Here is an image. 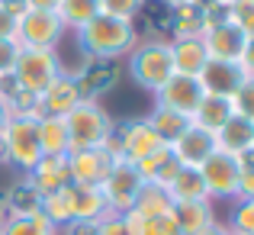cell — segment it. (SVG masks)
<instances>
[{
	"mask_svg": "<svg viewBox=\"0 0 254 235\" xmlns=\"http://www.w3.org/2000/svg\"><path fill=\"white\" fill-rule=\"evenodd\" d=\"M6 161V142H3V132H0V164Z\"/></svg>",
	"mask_w": 254,
	"mask_h": 235,
	"instance_id": "cell-50",
	"label": "cell"
},
{
	"mask_svg": "<svg viewBox=\"0 0 254 235\" xmlns=\"http://www.w3.org/2000/svg\"><path fill=\"white\" fill-rule=\"evenodd\" d=\"M203 16H206V29H216V26L232 23V6L222 3V0H216V3L203 6Z\"/></svg>",
	"mask_w": 254,
	"mask_h": 235,
	"instance_id": "cell-40",
	"label": "cell"
},
{
	"mask_svg": "<svg viewBox=\"0 0 254 235\" xmlns=\"http://www.w3.org/2000/svg\"><path fill=\"white\" fill-rule=\"evenodd\" d=\"M242 80H245L242 68L232 65V62H216V58H209L206 68L199 71V84H203V90L212 93V97H232Z\"/></svg>",
	"mask_w": 254,
	"mask_h": 235,
	"instance_id": "cell-17",
	"label": "cell"
},
{
	"mask_svg": "<svg viewBox=\"0 0 254 235\" xmlns=\"http://www.w3.org/2000/svg\"><path fill=\"white\" fill-rule=\"evenodd\" d=\"M142 13L158 32H171V6L164 3V0H145Z\"/></svg>",
	"mask_w": 254,
	"mask_h": 235,
	"instance_id": "cell-35",
	"label": "cell"
},
{
	"mask_svg": "<svg viewBox=\"0 0 254 235\" xmlns=\"http://www.w3.org/2000/svg\"><path fill=\"white\" fill-rule=\"evenodd\" d=\"M26 180H29L42 197H45V193H58V190H64V187H71L68 155H42Z\"/></svg>",
	"mask_w": 254,
	"mask_h": 235,
	"instance_id": "cell-15",
	"label": "cell"
},
{
	"mask_svg": "<svg viewBox=\"0 0 254 235\" xmlns=\"http://www.w3.org/2000/svg\"><path fill=\"white\" fill-rule=\"evenodd\" d=\"M74 80H77V90H81V100L103 97V93L113 90V87H116V80H119L116 58H90V62H87V68Z\"/></svg>",
	"mask_w": 254,
	"mask_h": 235,
	"instance_id": "cell-14",
	"label": "cell"
},
{
	"mask_svg": "<svg viewBox=\"0 0 254 235\" xmlns=\"http://www.w3.org/2000/svg\"><path fill=\"white\" fill-rule=\"evenodd\" d=\"M203 97H206V90H203V84H199V78L174 75L168 84L155 93V106H168V110L180 113V116L193 119V113H196V106H199Z\"/></svg>",
	"mask_w": 254,
	"mask_h": 235,
	"instance_id": "cell-10",
	"label": "cell"
},
{
	"mask_svg": "<svg viewBox=\"0 0 254 235\" xmlns=\"http://www.w3.org/2000/svg\"><path fill=\"white\" fill-rule=\"evenodd\" d=\"M116 129H119V161L135 164V161L148 158L151 152L164 149V142L155 136L148 119H132V123H123V126H116Z\"/></svg>",
	"mask_w": 254,
	"mask_h": 235,
	"instance_id": "cell-11",
	"label": "cell"
},
{
	"mask_svg": "<svg viewBox=\"0 0 254 235\" xmlns=\"http://www.w3.org/2000/svg\"><path fill=\"white\" fill-rule=\"evenodd\" d=\"M171 161V145H164V149H158V152H151L148 158H142V161H135V171L142 174V180H155L158 174H161V167Z\"/></svg>",
	"mask_w": 254,
	"mask_h": 235,
	"instance_id": "cell-34",
	"label": "cell"
},
{
	"mask_svg": "<svg viewBox=\"0 0 254 235\" xmlns=\"http://www.w3.org/2000/svg\"><path fill=\"white\" fill-rule=\"evenodd\" d=\"M81 103V90H77V80L74 78H58L39 93L36 100V116H58L64 119L74 106Z\"/></svg>",
	"mask_w": 254,
	"mask_h": 235,
	"instance_id": "cell-12",
	"label": "cell"
},
{
	"mask_svg": "<svg viewBox=\"0 0 254 235\" xmlns=\"http://www.w3.org/2000/svg\"><path fill=\"white\" fill-rule=\"evenodd\" d=\"M232 235H238V232H232Z\"/></svg>",
	"mask_w": 254,
	"mask_h": 235,
	"instance_id": "cell-55",
	"label": "cell"
},
{
	"mask_svg": "<svg viewBox=\"0 0 254 235\" xmlns=\"http://www.w3.org/2000/svg\"><path fill=\"white\" fill-rule=\"evenodd\" d=\"M196 171H199V177H203V184H206L209 200L238 197V177H242V158L238 155H229V152L216 149Z\"/></svg>",
	"mask_w": 254,
	"mask_h": 235,
	"instance_id": "cell-7",
	"label": "cell"
},
{
	"mask_svg": "<svg viewBox=\"0 0 254 235\" xmlns=\"http://www.w3.org/2000/svg\"><path fill=\"white\" fill-rule=\"evenodd\" d=\"M251 142H254V123H248L245 116H235V113L216 132V149L229 152V155H245L251 149Z\"/></svg>",
	"mask_w": 254,
	"mask_h": 235,
	"instance_id": "cell-21",
	"label": "cell"
},
{
	"mask_svg": "<svg viewBox=\"0 0 254 235\" xmlns=\"http://www.w3.org/2000/svg\"><path fill=\"white\" fill-rule=\"evenodd\" d=\"M232 232L254 235V200H238L235 213H232Z\"/></svg>",
	"mask_w": 254,
	"mask_h": 235,
	"instance_id": "cell-38",
	"label": "cell"
},
{
	"mask_svg": "<svg viewBox=\"0 0 254 235\" xmlns=\"http://www.w3.org/2000/svg\"><path fill=\"white\" fill-rule=\"evenodd\" d=\"M132 213H135V216H142V219L174 213V197H171V190H168V187H161V184H148V180H145L142 190H138V197H135Z\"/></svg>",
	"mask_w": 254,
	"mask_h": 235,
	"instance_id": "cell-24",
	"label": "cell"
},
{
	"mask_svg": "<svg viewBox=\"0 0 254 235\" xmlns=\"http://www.w3.org/2000/svg\"><path fill=\"white\" fill-rule=\"evenodd\" d=\"M168 6H177V3H187V0H164Z\"/></svg>",
	"mask_w": 254,
	"mask_h": 235,
	"instance_id": "cell-52",
	"label": "cell"
},
{
	"mask_svg": "<svg viewBox=\"0 0 254 235\" xmlns=\"http://www.w3.org/2000/svg\"><path fill=\"white\" fill-rule=\"evenodd\" d=\"M64 235H97V223H90V219H71L64 226Z\"/></svg>",
	"mask_w": 254,
	"mask_h": 235,
	"instance_id": "cell-43",
	"label": "cell"
},
{
	"mask_svg": "<svg viewBox=\"0 0 254 235\" xmlns=\"http://www.w3.org/2000/svg\"><path fill=\"white\" fill-rule=\"evenodd\" d=\"M3 142H6V161L16 164L23 174L36 167L42 158V145H39V119L36 116H10L3 126Z\"/></svg>",
	"mask_w": 254,
	"mask_h": 235,
	"instance_id": "cell-5",
	"label": "cell"
},
{
	"mask_svg": "<svg viewBox=\"0 0 254 235\" xmlns=\"http://www.w3.org/2000/svg\"><path fill=\"white\" fill-rule=\"evenodd\" d=\"M203 32H206L203 6H196L193 0L171 6V36L174 39H203Z\"/></svg>",
	"mask_w": 254,
	"mask_h": 235,
	"instance_id": "cell-22",
	"label": "cell"
},
{
	"mask_svg": "<svg viewBox=\"0 0 254 235\" xmlns=\"http://www.w3.org/2000/svg\"><path fill=\"white\" fill-rule=\"evenodd\" d=\"M3 206H6V216H32V213L42 210V193L29 180H19L3 197Z\"/></svg>",
	"mask_w": 254,
	"mask_h": 235,
	"instance_id": "cell-27",
	"label": "cell"
},
{
	"mask_svg": "<svg viewBox=\"0 0 254 235\" xmlns=\"http://www.w3.org/2000/svg\"><path fill=\"white\" fill-rule=\"evenodd\" d=\"M42 213L45 219H49L52 223V229H64V226L71 223V219H74V213H71V197H68V187H64V190H58V193H45L42 197Z\"/></svg>",
	"mask_w": 254,
	"mask_h": 235,
	"instance_id": "cell-30",
	"label": "cell"
},
{
	"mask_svg": "<svg viewBox=\"0 0 254 235\" xmlns=\"http://www.w3.org/2000/svg\"><path fill=\"white\" fill-rule=\"evenodd\" d=\"M229 116H232V100L229 97H212V93H206V97L199 100V106H196V113H193L190 123L216 136V132L225 126V119H229Z\"/></svg>",
	"mask_w": 254,
	"mask_h": 235,
	"instance_id": "cell-23",
	"label": "cell"
},
{
	"mask_svg": "<svg viewBox=\"0 0 254 235\" xmlns=\"http://www.w3.org/2000/svg\"><path fill=\"white\" fill-rule=\"evenodd\" d=\"M229 100H232V113L235 116H245L248 123H254V78H245Z\"/></svg>",
	"mask_w": 254,
	"mask_h": 235,
	"instance_id": "cell-33",
	"label": "cell"
},
{
	"mask_svg": "<svg viewBox=\"0 0 254 235\" xmlns=\"http://www.w3.org/2000/svg\"><path fill=\"white\" fill-rule=\"evenodd\" d=\"M116 158L103 149V145H93V149H71L68 152V171H71V184L81 187H100L110 177Z\"/></svg>",
	"mask_w": 254,
	"mask_h": 235,
	"instance_id": "cell-9",
	"label": "cell"
},
{
	"mask_svg": "<svg viewBox=\"0 0 254 235\" xmlns=\"http://www.w3.org/2000/svg\"><path fill=\"white\" fill-rule=\"evenodd\" d=\"M126 223L132 226V235H180L177 219L174 213H164V216H135V213H126Z\"/></svg>",
	"mask_w": 254,
	"mask_h": 235,
	"instance_id": "cell-31",
	"label": "cell"
},
{
	"mask_svg": "<svg viewBox=\"0 0 254 235\" xmlns=\"http://www.w3.org/2000/svg\"><path fill=\"white\" fill-rule=\"evenodd\" d=\"M97 235H132V226L126 223V216H103L97 223Z\"/></svg>",
	"mask_w": 254,
	"mask_h": 235,
	"instance_id": "cell-41",
	"label": "cell"
},
{
	"mask_svg": "<svg viewBox=\"0 0 254 235\" xmlns=\"http://www.w3.org/2000/svg\"><path fill=\"white\" fill-rule=\"evenodd\" d=\"M168 190H171L174 203H184V200H209L206 184H203L196 167H180V171L174 174V180L168 184Z\"/></svg>",
	"mask_w": 254,
	"mask_h": 235,
	"instance_id": "cell-28",
	"label": "cell"
},
{
	"mask_svg": "<svg viewBox=\"0 0 254 235\" xmlns=\"http://www.w3.org/2000/svg\"><path fill=\"white\" fill-rule=\"evenodd\" d=\"M77 42L87 52V58H119L135 45V26L129 19L97 13L87 26L77 29Z\"/></svg>",
	"mask_w": 254,
	"mask_h": 235,
	"instance_id": "cell-1",
	"label": "cell"
},
{
	"mask_svg": "<svg viewBox=\"0 0 254 235\" xmlns=\"http://www.w3.org/2000/svg\"><path fill=\"white\" fill-rule=\"evenodd\" d=\"M129 71L135 78L138 87L158 93L168 80L177 75L174 71V58H171V45L155 39V42H145L138 49H132V58H129Z\"/></svg>",
	"mask_w": 254,
	"mask_h": 235,
	"instance_id": "cell-2",
	"label": "cell"
},
{
	"mask_svg": "<svg viewBox=\"0 0 254 235\" xmlns=\"http://www.w3.org/2000/svg\"><path fill=\"white\" fill-rule=\"evenodd\" d=\"M238 200H254V164H242V177H238Z\"/></svg>",
	"mask_w": 254,
	"mask_h": 235,
	"instance_id": "cell-42",
	"label": "cell"
},
{
	"mask_svg": "<svg viewBox=\"0 0 254 235\" xmlns=\"http://www.w3.org/2000/svg\"><path fill=\"white\" fill-rule=\"evenodd\" d=\"M6 223V206H3V197H0V226Z\"/></svg>",
	"mask_w": 254,
	"mask_h": 235,
	"instance_id": "cell-51",
	"label": "cell"
},
{
	"mask_svg": "<svg viewBox=\"0 0 254 235\" xmlns=\"http://www.w3.org/2000/svg\"><path fill=\"white\" fill-rule=\"evenodd\" d=\"M68 126V142L71 149H93V145H103L106 136L113 132V119L97 100H81L74 110L64 116Z\"/></svg>",
	"mask_w": 254,
	"mask_h": 235,
	"instance_id": "cell-3",
	"label": "cell"
},
{
	"mask_svg": "<svg viewBox=\"0 0 254 235\" xmlns=\"http://www.w3.org/2000/svg\"><path fill=\"white\" fill-rule=\"evenodd\" d=\"M203 45H206V52H209V58L238 65L242 52L248 49V36H245L235 23H225V26H216V29H206Z\"/></svg>",
	"mask_w": 254,
	"mask_h": 235,
	"instance_id": "cell-13",
	"label": "cell"
},
{
	"mask_svg": "<svg viewBox=\"0 0 254 235\" xmlns=\"http://www.w3.org/2000/svg\"><path fill=\"white\" fill-rule=\"evenodd\" d=\"M19 39H0V78L3 75H13V65L19 58Z\"/></svg>",
	"mask_w": 254,
	"mask_h": 235,
	"instance_id": "cell-39",
	"label": "cell"
},
{
	"mask_svg": "<svg viewBox=\"0 0 254 235\" xmlns=\"http://www.w3.org/2000/svg\"><path fill=\"white\" fill-rule=\"evenodd\" d=\"M174 219H177L180 235H203L206 229L216 226L212 200H184V203H174Z\"/></svg>",
	"mask_w": 254,
	"mask_h": 235,
	"instance_id": "cell-18",
	"label": "cell"
},
{
	"mask_svg": "<svg viewBox=\"0 0 254 235\" xmlns=\"http://www.w3.org/2000/svg\"><path fill=\"white\" fill-rule=\"evenodd\" d=\"M29 10H45V13H55L58 10V0H26Z\"/></svg>",
	"mask_w": 254,
	"mask_h": 235,
	"instance_id": "cell-47",
	"label": "cell"
},
{
	"mask_svg": "<svg viewBox=\"0 0 254 235\" xmlns=\"http://www.w3.org/2000/svg\"><path fill=\"white\" fill-rule=\"evenodd\" d=\"M251 149H254V142H251Z\"/></svg>",
	"mask_w": 254,
	"mask_h": 235,
	"instance_id": "cell-54",
	"label": "cell"
},
{
	"mask_svg": "<svg viewBox=\"0 0 254 235\" xmlns=\"http://www.w3.org/2000/svg\"><path fill=\"white\" fill-rule=\"evenodd\" d=\"M58 19L64 29H81L100 13V0H58Z\"/></svg>",
	"mask_w": 254,
	"mask_h": 235,
	"instance_id": "cell-29",
	"label": "cell"
},
{
	"mask_svg": "<svg viewBox=\"0 0 254 235\" xmlns=\"http://www.w3.org/2000/svg\"><path fill=\"white\" fill-rule=\"evenodd\" d=\"M62 78V65H58L55 49H19V58L13 65V80L29 93H42L52 80Z\"/></svg>",
	"mask_w": 254,
	"mask_h": 235,
	"instance_id": "cell-4",
	"label": "cell"
},
{
	"mask_svg": "<svg viewBox=\"0 0 254 235\" xmlns=\"http://www.w3.org/2000/svg\"><path fill=\"white\" fill-rule=\"evenodd\" d=\"M0 235H55V229L42 213H32V216H6Z\"/></svg>",
	"mask_w": 254,
	"mask_h": 235,
	"instance_id": "cell-32",
	"label": "cell"
},
{
	"mask_svg": "<svg viewBox=\"0 0 254 235\" xmlns=\"http://www.w3.org/2000/svg\"><path fill=\"white\" fill-rule=\"evenodd\" d=\"M145 119H148V126L155 129V136L161 139L164 145H174L187 129H190V119L180 116V113H174V110H168V106H155Z\"/></svg>",
	"mask_w": 254,
	"mask_h": 235,
	"instance_id": "cell-25",
	"label": "cell"
},
{
	"mask_svg": "<svg viewBox=\"0 0 254 235\" xmlns=\"http://www.w3.org/2000/svg\"><path fill=\"white\" fill-rule=\"evenodd\" d=\"M171 45V58H174V71L177 75H193L199 78V71L209 62V52H206L203 39H174Z\"/></svg>",
	"mask_w": 254,
	"mask_h": 235,
	"instance_id": "cell-19",
	"label": "cell"
},
{
	"mask_svg": "<svg viewBox=\"0 0 254 235\" xmlns=\"http://www.w3.org/2000/svg\"><path fill=\"white\" fill-rule=\"evenodd\" d=\"M64 36V26L58 19V13L45 10H26L16 19V39L26 49H55Z\"/></svg>",
	"mask_w": 254,
	"mask_h": 235,
	"instance_id": "cell-8",
	"label": "cell"
},
{
	"mask_svg": "<svg viewBox=\"0 0 254 235\" xmlns=\"http://www.w3.org/2000/svg\"><path fill=\"white\" fill-rule=\"evenodd\" d=\"M68 197H71V213L74 219H90V223H100L103 216H110V206H106V197L100 187H81V184H71L68 187Z\"/></svg>",
	"mask_w": 254,
	"mask_h": 235,
	"instance_id": "cell-20",
	"label": "cell"
},
{
	"mask_svg": "<svg viewBox=\"0 0 254 235\" xmlns=\"http://www.w3.org/2000/svg\"><path fill=\"white\" fill-rule=\"evenodd\" d=\"M145 0H100V13L103 16H116V19H135V13L142 10Z\"/></svg>",
	"mask_w": 254,
	"mask_h": 235,
	"instance_id": "cell-36",
	"label": "cell"
},
{
	"mask_svg": "<svg viewBox=\"0 0 254 235\" xmlns=\"http://www.w3.org/2000/svg\"><path fill=\"white\" fill-rule=\"evenodd\" d=\"M142 184H145V180H142V174L135 171V164H129V161H116V164H113L110 177L100 184V190H103L106 206H110L113 216H126V213H132Z\"/></svg>",
	"mask_w": 254,
	"mask_h": 235,
	"instance_id": "cell-6",
	"label": "cell"
},
{
	"mask_svg": "<svg viewBox=\"0 0 254 235\" xmlns=\"http://www.w3.org/2000/svg\"><path fill=\"white\" fill-rule=\"evenodd\" d=\"M0 10H6L10 13V16H23L26 10H29V3H26V0H0Z\"/></svg>",
	"mask_w": 254,
	"mask_h": 235,
	"instance_id": "cell-46",
	"label": "cell"
},
{
	"mask_svg": "<svg viewBox=\"0 0 254 235\" xmlns=\"http://www.w3.org/2000/svg\"><path fill=\"white\" fill-rule=\"evenodd\" d=\"M171 152H174V158H177L184 167H199L212 152H216V136L190 123V129L171 145Z\"/></svg>",
	"mask_w": 254,
	"mask_h": 235,
	"instance_id": "cell-16",
	"label": "cell"
},
{
	"mask_svg": "<svg viewBox=\"0 0 254 235\" xmlns=\"http://www.w3.org/2000/svg\"><path fill=\"white\" fill-rule=\"evenodd\" d=\"M222 3H235V0H222Z\"/></svg>",
	"mask_w": 254,
	"mask_h": 235,
	"instance_id": "cell-53",
	"label": "cell"
},
{
	"mask_svg": "<svg viewBox=\"0 0 254 235\" xmlns=\"http://www.w3.org/2000/svg\"><path fill=\"white\" fill-rule=\"evenodd\" d=\"M238 68H242L245 78H254V39L248 42V49L242 52V58H238Z\"/></svg>",
	"mask_w": 254,
	"mask_h": 235,
	"instance_id": "cell-44",
	"label": "cell"
},
{
	"mask_svg": "<svg viewBox=\"0 0 254 235\" xmlns=\"http://www.w3.org/2000/svg\"><path fill=\"white\" fill-rule=\"evenodd\" d=\"M203 235H232V229H225V226H212V229H206Z\"/></svg>",
	"mask_w": 254,
	"mask_h": 235,
	"instance_id": "cell-49",
	"label": "cell"
},
{
	"mask_svg": "<svg viewBox=\"0 0 254 235\" xmlns=\"http://www.w3.org/2000/svg\"><path fill=\"white\" fill-rule=\"evenodd\" d=\"M39 119V145L42 155H68L71 142H68V126L58 116H36Z\"/></svg>",
	"mask_w": 254,
	"mask_h": 235,
	"instance_id": "cell-26",
	"label": "cell"
},
{
	"mask_svg": "<svg viewBox=\"0 0 254 235\" xmlns=\"http://www.w3.org/2000/svg\"><path fill=\"white\" fill-rule=\"evenodd\" d=\"M0 39H16V16L0 10Z\"/></svg>",
	"mask_w": 254,
	"mask_h": 235,
	"instance_id": "cell-45",
	"label": "cell"
},
{
	"mask_svg": "<svg viewBox=\"0 0 254 235\" xmlns=\"http://www.w3.org/2000/svg\"><path fill=\"white\" fill-rule=\"evenodd\" d=\"M6 119H10V106H6V100L0 97V132H3V126H6Z\"/></svg>",
	"mask_w": 254,
	"mask_h": 235,
	"instance_id": "cell-48",
	"label": "cell"
},
{
	"mask_svg": "<svg viewBox=\"0 0 254 235\" xmlns=\"http://www.w3.org/2000/svg\"><path fill=\"white\" fill-rule=\"evenodd\" d=\"M232 6V23L248 36V42L254 39V0H235Z\"/></svg>",
	"mask_w": 254,
	"mask_h": 235,
	"instance_id": "cell-37",
	"label": "cell"
}]
</instances>
